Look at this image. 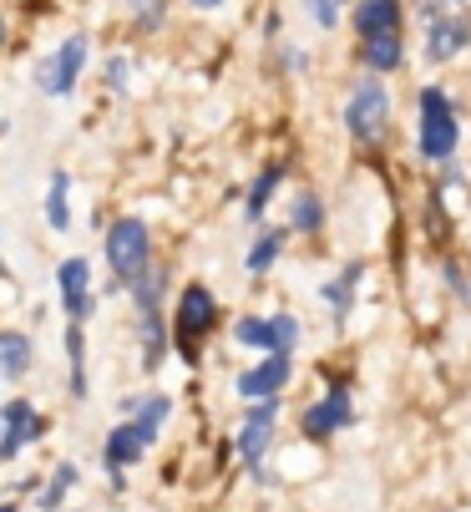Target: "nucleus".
Here are the masks:
<instances>
[{
	"label": "nucleus",
	"instance_id": "f257e3e1",
	"mask_svg": "<svg viewBox=\"0 0 471 512\" xmlns=\"http://www.w3.org/2000/svg\"><path fill=\"white\" fill-rule=\"evenodd\" d=\"M421 21H426V61L441 66L461 46H471V16L461 11V0H421Z\"/></svg>",
	"mask_w": 471,
	"mask_h": 512
},
{
	"label": "nucleus",
	"instance_id": "f03ea898",
	"mask_svg": "<svg viewBox=\"0 0 471 512\" xmlns=\"http://www.w3.org/2000/svg\"><path fill=\"white\" fill-rule=\"evenodd\" d=\"M456 137H461V127H456V112H451V97L441 92V87H426L421 92V158L426 163H446L451 153H456Z\"/></svg>",
	"mask_w": 471,
	"mask_h": 512
},
{
	"label": "nucleus",
	"instance_id": "7ed1b4c3",
	"mask_svg": "<svg viewBox=\"0 0 471 512\" xmlns=\"http://www.w3.org/2000/svg\"><path fill=\"white\" fill-rule=\"evenodd\" d=\"M345 127H350L355 142H380V137H385V127H390V92H385V82L360 77V82L350 87Z\"/></svg>",
	"mask_w": 471,
	"mask_h": 512
},
{
	"label": "nucleus",
	"instance_id": "20e7f679",
	"mask_svg": "<svg viewBox=\"0 0 471 512\" xmlns=\"http://www.w3.org/2000/svg\"><path fill=\"white\" fill-rule=\"evenodd\" d=\"M107 264H112L117 284H132L152 264V234H147L142 218H117L107 229Z\"/></svg>",
	"mask_w": 471,
	"mask_h": 512
},
{
	"label": "nucleus",
	"instance_id": "39448f33",
	"mask_svg": "<svg viewBox=\"0 0 471 512\" xmlns=\"http://www.w3.org/2000/svg\"><path fill=\"white\" fill-rule=\"evenodd\" d=\"M87 56H92V41L87 36H66L41 66H36V82H41V92H51V97H66L76 82H82V71H87Z\"/></svg>",
	"mask_w": 471,
	"mask_h": 512
},
{
	"label": "nucleus",
	"instance_id": "423d86ee",
	"mask_svg": "<svg viewBox=\"0 0 471 512\" xmlns=\"http://www.w3.org/2000/svg\"><path fill=\"white\" fill-rule=\"evenodd\" d=\"M218 320V300L208 284H188L178 295V315H173V330H178V350L193 360V340H203Z\"/></svg>",
	"mask_w": 471,
	"mask_h": 512
},
{
	"label": "nucleus",
	"instance_id": "0eeeda50",
	"mask_svg": "<svg viewBox=\"0 0 471 512\" xmlns=\"http://www.w3.org/2000/svg\"><path fill=\"white\" fill-rule=\"evenodd\" d=\"M350 416H355L350 386H340V381H335L325 401H314V406L304 411V436H314V442H325V436H335L340 426H350Z\"/></svg>",
	"mask_w": 471,
	"mask_h": 512
},
{
	"label": "nucleus",
	"instance_id": "6e6552de",
	"mask_svg": "<svg viewBox=\"0 0 471 512\" xmlns=\"http://www.w3.org/2000/svg\"><path fill=\"white\" fill-rule=\"evenodd\" d=\"M56 284H61V305H66V315H71V320H87V315H92V259H82V254L61 259Z\"/></svg>",
	"mask_w": 471,
	"mask_h": 512
},
{
	"label": "nucleus",
	"instance_id": "1a4fd4ad",
	"mask_svg": "<svg viewBox=\"0 0 471 512\" xmlns=\"http://www.w3.org/2000/svg\"><path fill=\"white\" fill-rule=\"evenodd\" d=\"M274 421H279V401H274V396H264V401L249 411L244 431H239V457H244L249 467H259V462H264V452H269V442H274Z\"/></svg>",
	"mask_w": 471,
	"mask_h": 512
},
{
	"label": "nucleus",
	"instance_id": "9d476101",
	"mask_svg": "<svg viewBox=\"0 0 471 512\" xmlns=\"http://www.w3.org/2000/svg\"><path fill=\"white\" fill-rule=\"evenodd\" d=\"M46 426L36 416L31 401H6V411H0V457H16L26 442H36Z\"/></svg>",
	"mask_w": 471,
	"mask_h": 512
},
{
	"label": "nucleus",
	"instance_id": "9b49d317",
	"mask_svg": "<svg viewBox=\"0 0 471 512\" xmlns=\"http://www.w3.org/2000/svg\"><path fill=\"white\" fill-rule=\"evenodd\" d=\"M289 376H294V360H289V355H269L264 365H254V371L239 376V396H249V401L279 396V391L289 386Z\"/></svg>",
	"mask_w": 471,
	"mask_h": 512
},
{
	"label": "nucleus",
	"instance_id": "f8f14e48",
	"mask_svg": "<svg viewBox=\"0 0 471 512\" xmlns=\"http://www.w3.org/2000/svg\"><path fill=\"white\" fill-rule=\"evenodd\" d=\"M152 442H157V436H152L142 421H127V426H117V431L107 436V462H112V467H122V462H137V457H142Z\"/></svg>",
	"mask_w": 471,
	"mask_h": 512
},
{
	"label": "nucleus",
	"instance_id": "ddd939ff",
	"mask_svg": "<svg viewBox=\"0 0 471 512\" xmlns=\"http://www.w3.org/2000/svg\"><path fill=\"white\" fill-rule=\"evenodd\" d=\"M360 61L370 66V71H396L401 61H406V46H401V31H380V36H365L360 41Z\"/></svg>",
	"mask_w": 471,
	"mask_h": 512
},
{
	"label": "nucleus",
	"instance_id": "4468645a",
	"mask_svg": "<svg viewBox=\"0 0 471 512\" xmlns=\"http://www.w3.org/2000/svg\"><path fill=\"white\" fill-rule=\"evenodd\" d=\"M355 31H360V36L401 31V0H360V11H355Z\"/></svg>",
	"mask_w": 471,
	"mask_h": 512
},
{
	"label": "nucleus",
	"instance_id": "2eb2a0df",
	"mask_svg": "<svg viewBox=\"0 0 471 512\" xmlns=\"http://www.w3.org/2000/svg\"><path fill=\"white\" fill-rule=\"evenodd\" d=\"M0 371L11 381H21L31 371V340L21 330H0Z\"/></svg>",
	"mask_w": 471,
	"mask_h": 512
},
{
	"label": "nucleus",
	"instance_id": "dca6fc26",
	"mask_svg": "<svg viewBox=\"0 0 471 512\" xmlns=\"http://www.w3.org/2000/svg\"><path fill=\"white\" fill-rule=\"evenodd\" d=\"M284 183V163H274V168H264L259 178H254V188H249V203H244V213L249 218H264V208H269V198H274V188Z\"/></svg>",
	"mask_w": 471,
	"mask_h": 512
},
{
	"label": "nucleus",
	"instance_id": "f3484780",
	"mask_svg": "<svg viewBox=\"0 0 471 512\" xmlns=\"http://www.w3.org/2000/svg\"><path fill=\"white\" fill-rule=\"evenodd\" d=\"M233 340H239V345H254V350H269V355H274V320L244 315L239 325H233Z\"/></svg>",
	"mask_w": 471,
	"mask_h": 512
},
{
	"label": "nucleus",
	"instance_id": "a211bd4d",
	"mask_svg": "<svg viewBox=\"0 0 471 512\" xmlns=\"http://www.w3.org/2000/svg\"><path fill=\"white\" fill-rule=\"evenodd\" d=\"M355 279H360V264H350L335 284H325V300L335 305V320H345L350 315V300H355Z\"/></svg>",
	"mask_w": 471,
	"mask_h": 512
},
{
	"label": "nucleus",
	"instance_id": "6ab92c4d",
	"mask_svg": "<svg viewBox=\"0 0 471 512\" xmlns=\"http://www.w3.org/2000/svg\"><path fill=\"white\" fill-rule=\"evenodd\" d=\"M289 224H294L299 234H314V229L325 224V203L314 198V193H299V198H294V218H289Z\"/></svg>",
	"mask_w": 471,
	"mask_h": 512
},
{
	"label": "nucleus",
	"instance_id": "aec40b11",
	"mask_svg": "<svg viewBox=\"0 0 471 512\" xmlns=\"http://www.w3.org/2000/svg\"><path fill=\"white\" fill-rule=\"evenodd\" d=\"M279 249H284V229H269V234L249 249V274H264V269L279 259Z\"/></svg>",
	"mask_w": 471,
	"mask_h": 512
},
{
	"label": "nucleus",
	"instance_id": "412c9836",
	"mask_svg": "<svg viewBox=\"0 0 471 512\" xmlns=\"http://www.w3.org/2000/svg\"><path fill=\"white\" fill-rule=\"evenodd\" d=\"M46 224L61 234L66 224H71V213H66V173H56L51 178V198H46Z\"/></svg>",
	"mask_w": 471,
	"mask_h": 512
},
{
	"label": "nucleus",
	"instance_id": "4be33fe9",
	"mask_svg": "<svg viewBox=\"0 0 471 512\" xmlns=\"http://www.w3.org/2000/svg\"><path fill=\"white\" fill-rule=\"evenodd\" d=\"M66 355H71V391L87 396V376H82V325H76V320H71V330H66Z\"/></svg>",
	"mask_w": 471,
	"mask_h": 512
},
{
	"label": "nucleus",
	"instance_id": "5701e85b",
	"mask_svg": "<svg viewBox=\"0 0 471 512\" xmlns=\"http://www.w3.org/2000/svg\"><path fill=\"white\" fill-rule=\"evenodd\" d=\"M132 411H137V421L157 436V426H163L168 411H173V401H168V396H147V401H132Z\"/></svg>",
	"mask_w": 471,
	"mask_h": 512
},
{
	"label": "nucleus",
	"instance_id": "b1692460",
	"mask_svg": "<svg viewBox=\"0 0 471 512\" xmlns=\"http://www.w3.org/2000/svg\"><path fill=\"white\" fill-rule=\"evenodd\" d=\"M71 482H76V467H71V462H66V467H56L51 487L41 492V507H46V512H56V507H61V497L71 492Z\"/></svg>",
	"mask_w": 471,
	"mask_h": 512
},
{
	"label": "nucleus",
	"instance_id": "393cba45",
	"mask_svg": "<svg viewBox=\"0 0 471 512\" xmlns=\"http://www.w3.org/2000/svg\"><path fill=\"white\" fill-rule=\"evenodd\" d=\"M299 345V320L294 315H274V355H289Z\"/></svg>",
	"mask_w": 471,
	"mask_h": 512
},
{
	"label": "nucleus",
	"instance_id": "a878e982",
	"mask_svg": "<svg viewBox=\"0 0 471 512\" xmlns=\"http://www.w3.org/2000/svg\"><path fill=\"white\" fill-rule=\"evenodd\" d=\"M304 11L314 16V26H340V0H304Z\"/></svg>",
	"mask_w": 471,
	"mask_h": 512
},
{
	"label": "nucleus",
	"instance_id": "bb28decb",
	"mask_svg": "<svg viewBox=\"0 0 471 512\" xmlns=\"http://www.w3.org/2000/svg\"><path fill=\"white\" fill-rule=\"evenodd\" d=\"M127 11H132L142 26H163V0H127Z\"/></svg>",
	"mask_w": 471,
	"mask_h": 512
},
{
	"label": "nucleus",
	"instance_id": "cd10ccee",
	"mask_svg": "<svg viewBox=\"0 0 471 512\" xmlns=\"http://www.w3.org/2000/svg\"><path fill=\"white\" fill-rule=\"evenodd\" d=\"M107 82H112V87H127V61H122V56L107 61Z\"/></svg>",
	"mask_w": 471,
	"mask_h": 512
},
{
	"label": "nucleus",
	"instance_id": "c85d7f7f",
	"mask_svg": "<svg viewBox=\"0 0 471 512\" xmlns=\"http://www.w3.org/2000/svg\"><path fill=\"white\" fill-rule=\"evenodd\" d=\"M193 6H198V11H218V6H223V0H193Z\"/></svg>",
	"mask_w": 471,
	"mask_h": 512
},
{
	"label": "nucleus",
	"instance_id": "c756f323",
	"mask_svg": "<svg viewBox=\"0 0 471 512\" xmlns=\"http://www.w3.org/2000/svg\"><path fill=\"white\" fill-rule=\"evenodd\" d=\"M0 512H16V507H0Z\"/></svg>",
	"mask_w": 471,
	"mask_h": 512
}]
</instances>
